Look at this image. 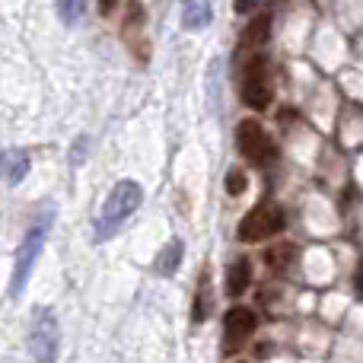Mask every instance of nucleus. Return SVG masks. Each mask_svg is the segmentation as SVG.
<instances>
[{
	"instance_id": "2",
	"label": "nucleus",
	"mask_w": 363,
	"mask_h": 363,
	"mask_svg": "<svg viewBox=\"0 0 363 363\" xmlns=\"http://www.w3.org/2000/svg\"><path fill=\"white\" fill-rule=\"evenodd\" d=\"M51 223H55V207H42V211L32 217L29 230H26L23 242H19V255H16V268H13V284H10V296H19L23 287L29 284V274L35 268L38 255L45 249V239L51 233Z\"/></svg>"
},
{
	"instance_id": "3",
	"label": "nucleus",
	"mask_w": 363,
	"mask_h": 363,
	"mask_svg": "<svg viewBox=\"0 0 363 363\" xmlns=\"http://www.w3.org/2000/svg\"><path fill=\"white\" fill-rule=\"evenodd\" d=\"M26 347H29L35 363H57V354H61V322H57L55 309L35 306L29 313Z\"/></svg>"
},
{
	"instance_id": "15",
	"label": "nucleus",
	"mask_w": 363,
	"mask_h": 363,
	"mask_svg": "<svg viewBox=\"0 0 363 363\" xmlns=\"http://www.w3.org/2000/svg\"><path fill=\"white\" fill-rule=\"evenodd\" d=\"M86 13V0H57V16L64 26H77Z\"/></svg>"
},
{
	"instance_id": "17",
	"label": "nucleus",
	"mask_w": 363,
	"mask_h": 363,
	"mask_svg": "<svg viewBox=\"0 0 363 363\" xmlns=\"http://www.w3.org/2000/svg\"><path fill=\"white\" fill-rule=\"evenodd\" d=\"M140 19H144V6H140V0H131V4H128V13H125V32L134 29V26H140Z\"/></svg>"
},
{
	"instance_id": "4",
	"label": "nucleus",
	"mask_w": 363,
	"mask_h": 363,
	"mask_svg": "<svg viewBox=\"0 0 363 363\" xmlns=\"http://www.w3.org/2000/svg\"><path fill=\"white\" fill-rule=\"evenodd\" d=\"M287 226V213H284L281 204L274 201H262L255 204L242 220H239V242H264V239L277 236V233Z\"/></svg>"
},
{
	"instance_id": "21",
	"label": "nucleus",
	"mask_w": 363,
	"mask_h": 363,
	"mask_svg": "<svg viewBox=\"0 0 363 363\" xmlns=\"http://www.w3.org/2000/svg\"><path fill=\"white\" fill-rule=\"evenodd\" d=\"M354 287H357V294L363 296V264L357 268V277H354Z\"/></svg>"
},
{
	"instance_id": "10",
	"label": "nucleus",
	"mask_w": 363,
	"mask_h": 363,
	"mask_svg": "<svg viewBox=\"0 0 363 363\" xmlns=\"http://www.w3.org/2000/svg\"><path fill=\"white\" fill-rule=\"evenodd\" d=\"M182 255H185V242H182V239H169V242L163 245V252L157 255V262H153V274L172 277L182 264Z\"/></svg>"
},
{
	"instance_id": "1",
	"label": "nucleus",
	"mask_w": 363,
	"mask_h": 363,
	"mask_svg": "<svg viewBox=\"0 0 363 363\" xmlns=\"http://www.w3.org/2000/svg\"><path fill=\"white\" fill-rule=\"evenodd\" d=\"M140 201H144V188L134 179L115 182V188L108 191L99 217H96V242H108V239L125 226V220L140 207Z\"/></svg>"
},
{
	"instance_id": "8",
	"label": "nucleus",
	"mask_w": 363,
	"mask_h": 363,
	"mask_svg": "<svg viewBox=\"0 0 363 363\" xmlns=\"http://www.w3.org/2000/svg\"><path fill=\"white\" fill-rule=\"evenodd\" d=\"M249 287H252V262L245 255H239V258H233L230 268H226V296L239 300V296H245Z\"/></svg>"
},
{
	"instance_id": "7",
	"label": "nucleus",
	"mask_w": 363,
	"mask_h": 363,
	"mask_svg": "<svg viewBox=\"0 0 363 363\" xmlns=\"http://www.w3.org/2000/svg\"><path fill=\"white\" fill-rule=\"evenodd\" d=\"M242 102L252 112H264L271 106V86H268V57L255 55L245 64L242 74Z\"/></svg>"
},
{
	"instance_id": "19",
	"label": "nucleus",
	"mask_w": 363,
	"mask_h": 363,
	"mask_svg": "<svg viewBox=\"0 0 363 363\" xmlns=\"http://www.w3.org/2000/svg\"><path fill=\"white\" fill-rule=\"evenodd\" d=\"M258 4H262V0H233V10H236L239 16H249Z\"/></svg>"
},
{
	"instance_id": "14",
	"label": "nucleus",
	"mask_w": 363,
	"mask_h": 363,
	"mask_svg": "<svg viewBox=\"0 0 363 363\" xmlns=\"http://www.w3.org/2000/svg\"><path fill=\"white\" fill-rule=\"evenodd\" d=\"M271 35V13H258L242 32V42L245 45H264Z\"/></svg>"
},
{
	"instance_id": "12",
	"label": "nucleus",
	"mask_w": 363,
	"mask_h": 363,
	"mask_svg": "<svg viewBox=\"0 0 363 363\" xmlns=\"http://www.w3.org/2000/svg\"><path fill=\"white\" fill-rule=\"evenodd\" d=\"M29 176V153L26 150H6L4 153V179L6 185H19Z\"/></svg>"
},
{
	"instance_id": "20",
	"label": "nucleus",
	"mask_w": 363,
	"mask_h": 363,
	"mask_svg": "<svg viewBox=\"0 0 363 363\" xmlns=\"http://www.w3.org/2000/svg\"><path fill=\"white\" fill-rule=\"evenodd\" d=\"M115 4H118V0H99V13L102 16H108V13L115 10Z\"/></svg>"
},
{
	"instance_id": "9",
	"label": "nucleus",
	"mask_w": 363,
	"mask_h": 363,
	"mask_svg": "<svg viewBox=\"0 0 363 363\" xmlns=\"http://www.w3.org/2000/svg\"><path fill=\"white\" fill-rule=\"evenodd\" d=\"M296 258H300V249H296L294 242H277L264 252V264H268L274 274H287L296 264Z\"/></svg>"
},
{
	"instance_id": "16",
	"label": "nucleus",
	"mask_w": 363,
	"mask_h": 363,
	"mask_svg": "<svg viewBox=\"0 0 363 363\" xmlns=\"http://www.w3.org/2000/svg\"><path fill=\"white\" fill-rule=\"evenodd\" d=\"M226 194H233V198H239V194L245 191V172L242 169H230L226 172Z\"/></svg>"
},
{
	"instance_id": "11",
	"label": "nucleus",
	"mask_w": 363,
	"mask_h": 363,
	"mask_svg": "<svg viewBox=\"0 0 363 363\" xmlns=\"http://www.w3.org/2000/svg\"><path fill=\"white\" fill-rule=\"evenodd\" d=\"M211 0H185L182 4V26L185 29H204V26H211Z\"/></svg>"
},
{
	"instance_id": "18",
	"label": "nucleus",
	"mask_w": 363,
	"mask_h": 363,
	"mask_svg": "<svg viewBox=\"0 0 363 363\" xmlns=\"http://www.w3.org/2000/svg\"><path fill=\"white\" fill-rule=\"evenodd\" d=\"M86 144H89V138H80L77 140V150H70V163L74 166L83 163V157H86Z\"/></svg>"
},
{
	"instance_id": "6",
	"label": "nucleus",
	"mask_w": 363,
	"mask_h": 363,
	"mask_svg": "<svg viewBox=\"0 0 363 363\" xmlns=\"http://www.w3.org/2000/svg\"><path fill=\"white\" fill-rule=\"evenodd\" d=\"M258 328V315L249 306H233L223 315V357H236L252 341Z\"/></svg>"
},
{
	"instance_id": "13",
	"label": "nucleus",
	"mask_w": 363,
	"mask_h": 363,
	"mask_svg": "<svg viewBox=\"0 0 363 363\" xmlns=\"http://www.w3.org/2000/svg\"><path fill=\"white\" fill-rule=\"evenodd\" d=\"M211 303H213V294H211V277L207 271L201 274L198 281V290H194V303H191V325H201V322L211 315Z\"/></svg>"
},
{
	"instance_id": "5",
	"label": "nucleus",
	"mask_w": 363,
	"mask_h": 363,
	"mask_svg": "<svg viewBox=\"0 0 363 363\" xmlns=\"http://www.w3.org/2000/svg\"><path fill=\"white\" fill-rule=\"evenodd\" d=\"M236 147L242 160H249L252 166H262V169L277 160V144L255 118H242L236 125Z\"/></svg>"
}]
</instances>
